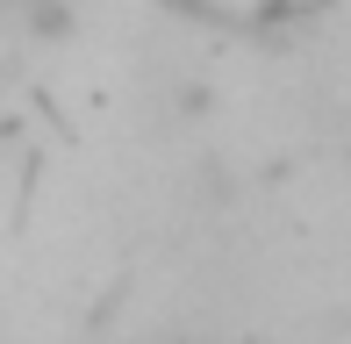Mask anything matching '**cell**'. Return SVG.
I'll return each mask as SVG.
<instances>
[{"label":"cell","instance_id":"6da1fadb","mask_svg":"<svg viewBox=\"0 0 351 344\" xmlns=\"http://www.w3.org/2000/svg\"><path fill=\"white\" fill-rule=\"evenodd\" d=\"M14 14H22V29H29L36 43H65L72 22H79L72 0H14Z\"/></svg>","mask_w":351,"mask_h":344}]
</instances>
